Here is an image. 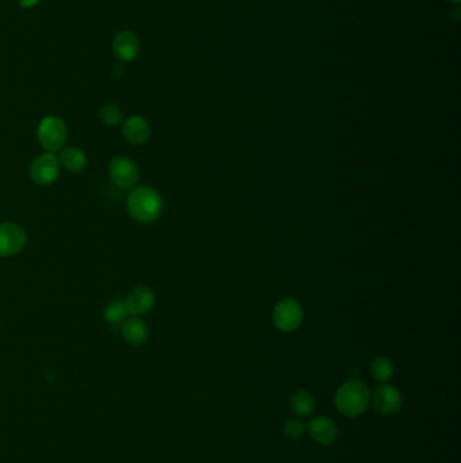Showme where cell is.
Wrapping results in <instances>:
<instances>
[{
  "label": "cell",
  "instance_id": "cell-17",
  "mask_svg": "<svg viewBox=\"0 0 461 463\" xmlns=\"http://www.w3.org/2000/svg\"><path fill=\"white\" fill-rule=\"evenodd\" d=\"M127 314H129V311L126 308V304H124V301H121V300L113 301L104 310V317H106L107 323H110L113 325L123 323L127 318Z\"/></svg>",
  "mask_w": 461,
  "mask_h": 463
},
{
  "label": "cell",
  "instance_id": "cell-21",
  "mask_svg": "<svg viewBox=\"0 0 461 463\" xmlns=\"http://www.w3.org/2000/svg\"><path fill=\"white\" fill-rule=\"evenodd\" d=\"M449 1H452V3H460V0H449Z\"/></svg>",
  "mask_w": 461,
  "mask_h": 463
},
{
  "label": "cell",
  "instance_id": "cell-9",
  "mask_svg": "<svg viewBox=\"0 0 461 463\" xmlns=\"http://www.w3.org/2000/svg\"><path fill=\"white\" fill-rule=\"evenodd\" d=\"M311 439L323 447L333 446L339 437V428L333 419L328 416H318L310 421L308 427Z\"/></svg>",
  "mask_w": 461,
  "mask_h": 463
},
{
  "label": "cell",
  "instance_id": "cell-7",
  "mask_svg": "<svg viewBox=\"0 0 461 463\" xmlns=\"http://www.w3.org/2000/svg\"><path fill=\"white\" fill-rule=\"evenodd\" d=\"M140 171L137 164L127 156H115L110 163V178L111 181L121 187L130 188L138 182Z\"/></svg>",
  "mask_w": 461,
  "mask_h": 463
},
{
  "label": "cell",
  "instance_id": "cell-4",
  "mask_svg": "<svg viewBox=\"0 0 461 463\" xmlns=\"http://www.w3.org/2000/svg\"><path fill=\"white\" fill-rule=\"evenodd\" d=\"M66 125L62 118L55 116L45 117L38 125L37 130L39 144L49 152H56L62 149V145L66 141Z\"/></svg>",
  "mask_w": 461,
  "mask_h": 463
},
{
  "label": "cell",
  "instance_id": "cell-15",
  "mask_svg": "<svg viewBox=\"0 0 461 463\" xmlns=\"http://www.w3.org/2000/svg\"><path fill=\"white\" fill-rule=\"evenodd\" d=\"M62 165L69 170L70 172H82L87 167V156L86 154L76 148V147H66L62 152Z\"/></svg>",
  "mask_w": 461,
  "mask_h": 463
},
{
  "label": "cell",
  "instance_id": "cell-18",
  "mask_svg": "<svg viewBox=\"0 0 461 463\" xmlns=\"http://www.w3.org/2000/svg\"><path fill=\"white\" fill-rule=\"evenodd\" d=\"M99 118L109 126H117L122 122V111L117 106L106 105L99 110Z\"/></svg>",
  "mask_w": 461,
  "mask_h": 463
},
{
  "label": "cell",
  "instance_id": "cell-6",
  "mask_svg": "<svg viewBox=\"0 0 461 463\" xmlns=\"http://www.w3.org/2000/svg\"><path fill=\"white\" fill-rule=\"evenodd\" d=\"M30 175L37 185H50L57 181L60 175V161L57 156L52 152L39 154L31 163Z\"/></svg>",
  "mask_w": 461,
  "mask_h": 463
},
{
  "label": "cell",
  "instance_id": "cell-2",
  "mask_svg": "<svg viewBox=\"0 0 461 463\" xmlns=\"http://www.w3.org/2000/svg\"><path fill=\"white\" fill-rule=\"evenodd\" d=\"M162 208L164 202L160 192L151 185L137 187L129 194L127 210L138 222H153L161 216Z\"/></svg>",
  "mask_w": 461,
  "mask_h": 463
},
{
  "label": "cell",
  "instance_id": "cell-8",
  "mask_svg": "<svg viewBox=\"0 0 461 463\" xmlns=\"http://www.w3.org/2000/svg\"><path fill=\"white\" fill-rule=\"evenodd\" d=\"M26 246L25 230L11 222L0 225V256H14Z\"/></svg>",
  "mask_w": 461,
  "mask_h": 463
},
{
  "label": "cell",
  "instance_id": "cell-13",
  "mask_svg": "<svg viewBox=\"0 0 461 463\" xmlns=\"http://www.w3.org/2000/svg\"><path fill=\"white\" fill-rule=\"evenodd\" d=\"M122 335L129 344L142 345L149 338V329L145 321L138 317H131L123 321Z\"/></svg>",
  "mask_w": 461,
  "mask_h": 463
},
{
  "label": "cell",
  "instance_id": "cell-16",
  "mask_svg": "<svg viewBox=\"0 0 461 463\" xmlns=\"http://www.w3.org/2000/svg\"><path fill=\"white\" fill-rule=\"evenodd\" d=\"M369 371L373 379L382 383H387L395 374V366L387 356H377L370 362Z\"/></svg>",
  "mask_w": 461,
  "mask_h": 463
},
{
  "label": "cell",
  "instance_id": "cell-12",
  "mask_svg": "<svg viewBox=\"0 0 461 463\" xmlns=\"http://www.w3.org/2000/svg\"><path fill=\"white\" fill-rule=\"evenodd\" d=\"M124 304H126L129 313L134 316H142V314L149 313L153 309L156 297H154L153 291L149 287L140 286L129 294Z\"/></svg>",
  "mask_w": 461,
  "mask_h": 463
},
{
  "label": "cell",
  "instance_id": "cell-1",
  "mask_svg": "<svg viewBox=\"0 0 461 463\" xmlns=\"http://www.w3.org/2000/svg\"><path fill=\"white\" fill-rule=\"evenodd\" d=\"M336 408L346 417H359L364 415L370 403V390L359 379H352L342 383L335 396Z\"/></svg>",
  "mask_w": 461,
  "mask_h": 463
},
{
  "label": "cell",
  "instance_id": "cell-3",
  "mask_svg": "<svg viewBox=\"0 0 461 463\" xmlns=\"http://www.w3.org/2000/svg\"><path fill=\"white\" fill-rule=\"evenodd\" d=\"M303 317L305 313L301 304L294 298L287 297L283 298L280 302H277L276 307L274 309L272 321L279 331L290 334L301 328Z\"/></svg>",
  "mask_w": 461,
  "mask_h": 463
},
{
  "label": "cell",
  "instance_id": "cell-14",
  "mask_svg": "<svg viewBox=\"0 0 461 463\" xmlns=\"http://www.w3.org/2000/svg\"><path fill=\"white\" fill-rule=\"evenodd\" d=\"M290 405L298 417H308L315 409V400L306 389H298L292 393Z\"/></svg>",
  "mask_w": 461,
  "mask_h": 463
},
{
  "label": "cell",
  "instance_id": "cell-5",
  "mask_svg": "<svg viewBox=\"0 0 461 463\" xmlns=\"http://www.w3.org/2000/svg\"><path fill=\"white\" fill-rule=\"evenodd\" d=\"M370 402L377 413L383 416H393L399 412L403 397L399 389L388 383H383L375 389L373 394H370Z\"/></svg>",
  "mask_w": 461,
  "mask_h": 463
},
{
  "label": "cell",
  "instance_id": "cell-20",
  "mask_svg": "<svg viewBox=\"0 0 461 463\" xmlns=\"http://www.w3.org/2000/svg\"><path fill=\"white\" fill-rule=\"evenodd\" d=\"M39 0H19L21 6L25 7V8H30V7H34Z\"/></svg>",
  "mask_w": 461,
  "mask_h": 463
},
{
  "label": "cell",
  "instance_id": "cell-19",
  "mask_svg": "<svg viewBox=\"0 0 461 463\" xmlns=\"http://www.w3.org/2000/svg\"><path fill=\"white\" fill-rule=\"evenodd\" d=\"M283 433H284L285 437H288L291 440H299L305 436V433H308V428L301 420L290 419L284 423Z\"/></svg>",
  "mask_w": 461,
  "mask_h": 463
},
{
  "label": "cell",
  "instance_id": "cell-11",
  "mask_svg": "<svg viewBox=\"0 0 461 463\" xmlns=\"http://www.w3.org/2000/svg\"><path fill=\"white\" fill-rule=\"evenodd\" d=\"M113 48L120 60L131 62L138 56L141 45L138 37L133 31L123 30L114 37Z\"/></svg>",
  "mask_w": 461,
  "mask_h": 463
},
{
  "label": "cell",
  "instance_id": "cell-10",
  "mask_svg": "<svg viewBox=\"0 0 461 463\" xmlns=\"http://www.w3.org/2000/svg\"><path fill=\"white\" fill-rule=\"evenodd\" d=\"M122 133L129 143L134 145H142L149 141L152 136V129L145 118L140 116H133L123 122Z\"/></svg>",
  "mask_w": 461,
  "mask_h": 463
}]
</instances>
